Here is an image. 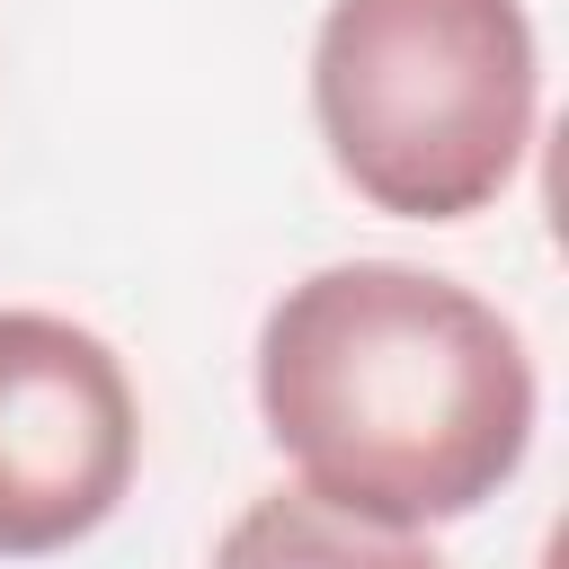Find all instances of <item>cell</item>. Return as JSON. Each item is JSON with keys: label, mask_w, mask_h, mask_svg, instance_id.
Returning a JSON list of instances; mask_svg holds the SVG:
<instances>
[{"label": "cell", "mask_w": 569, "mask_h": 569, "mask_svg": "<svg viewBox=\"0 0 569 569\" xmlns=\"http://www.w3.org/2000/svg\"><path fill=\"white\" fill-rule=\"evenodd\" d=\"M533 356L498 302L400 258L284 284L258 320V418L293 480L365 525L480 516L533 453Z\"/></svg>", "instance_id": "cell-1"}, {"label": "cell", "mask_w": 569, "mask_h": 569, "mask_svg": "<svg viewBox=\"0 0 569 569\" xmlns=\"http://www.w3.org/2000/svg\"><path fill=\"white\" fill-rule=\"evenodd\" d=\"M542 62L525 0H329L311 124L329 169L400 222L489 213L533 151Z\"/></svg>", "instance_id": "cell-2"}, {"label": "cell", "mask_w": 569, "mask_h": 569, "mask_svg": "<svg viewBox=\"0 0 569 569\" xmlns=\"http://www.w3.org/2000/svg\"><path fill=\"white\" fill-rule=\"evenodd\" d=\"M142 462V409L116 347L62 311H0V560L89 542Z\"/></svg>", "instance_id": "cell-3"}, {"label": "cell", "mask_w": 569, "mask_h": 569, "mask_svg": "<svg viewBox=\"0 0 569 569\" xmlns=\"http://www.w3.org/2000/svg\"><path fill=\"white\" fill-rule=\"evenodd\" d=\"M213 569H445V560H436L427 533H391V525L338 516L311 489H267L222 525Z\"/></svg>", "instance_id": "cell-4"}]
</instances>
